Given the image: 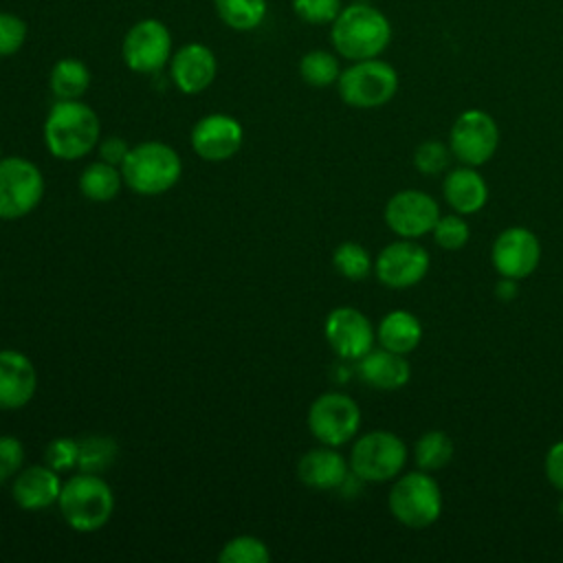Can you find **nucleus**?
I'll return each instance as SVG.
<instances>
[{"instance_id": "obj_20", "label": "nucleus", "mask_w": 563, "mask_h": 563, "mask_svg": "<svg viewBox=\"0 0 563 563\" xmlns=\"http://www.w3.org/2000/svg\"><path fill=\"white\" fill-rule=\"evenodd\" d=\"M356 372L363 383H367L374 389L383 391H396L405 387L411 378V365L405 358V354L378 347L369 350L365 356L356 361Z\"/></svg>"}, {"instance_id": "obj_1", "label": "nucleus", "mask_w": 563, "mask_h": 563, "mask_svg": "<svg viewBox=\"0 0 563 563\" xmlns=\"http://www.w3.org/2000/svg\"><path fill=\"white\" fill-rule=\"evenodd\" d=\"M101 141L97 112L81 99H57L44 119V143L59 161H77Z\"/></svg>"}, {"instance_id": "obj_13", "label": "nucleus", "mask_w": 563, "mask_h": 563, "mask_svg": "<svg viewBox=\"0 0 563 563\" xmlns=\"http://www.w3.org/2000/svg\"><path fill=\"white\" fill-rule=\"evenodd\" d=\"M438 218V200L422 189H400L385 205V224L398 238H422L433 231Z\"/></svg>"}, {"instance_id": "obj_38", "label": "nucleus", "mask_w": 563, "mask_h": 563, "mask_svg": "<svg viewBox=\"0 0 563 563\" xmlns=\"http://www.w3.org/2000/svg\"><path fill=\"white\" fill-rule=\"evenodd\" d=\"M543 468H545L548 482H550L559 493H563V440L554 442V444L548 449Z\"/></svg>"}, {"instance_id": "obj_25", "label": "nucleus", "mask_w": 563, "mask_h": 563, "mask_svg": "<svg viewBox=\"0 0 563 563\" xmlns=\"http://www.w3.org/2000/svg\"><path fill=\"white\" fill-rule=\"evenodd\" d=\"M123 185L121 169L106 161H95L84 167L79 176V191L92 202H108L119 196Z\"/></svg>"}, {"instance_id": "obj_33", "label": "nucleus", "mask_w": 563, "mask_h": 563, "mask_svg": "<svg viewBox=\"0 0 563 563\" xmlns=\"http://www.w3.org/2000/svg\"><path fill=\"white\" fill-rule=\"evenodd\" d=\"M451 147L435 141V139H429V141H422L416 152H413V167L424 174V176H438L442 174L446 167H449V161H451Z\"/></svg>"}, {"instance_id": "obj_29", "label": "nucleus", "mask_w": 563, "mask_h": 563, "mask_svg": "<svg viewBox=\"0 0 563 563\" xmlns=\"http://www.w3.org/2000/svg\"><path fill=\"white\" fill-rule=\"evenodd\" d=\"M117 442L110 435H86L79 440L77 468L84 473H103L117 460Z\"/></svg>"}, {"instance_id": "obj_36", "label": "nucleus", "mask_w": 563, "mask_h": 563, "mask_svg": "<svg viewBox=\"0 0 563 563\" xmlns=\"http://www.w3.org/2000/svg\"><path fill=\"white\" fill-rule=\"evenodd\" d=\"M79 460V440L75 438H55L44 449V464L57 473L77 468Z\"/></svg>"}, {"instance_id": "obj_42", "label": "nucleus", "mask_w": 563, "mask_h": 563, "mask_svg": "<svg viewBox=\"0 0 563 563\" xmlns=\"http://www.w3.org/2000/svg\"><path fill=\"white\" fill-rule=\"evenodd\" d=\"M0 154H2V147H0ZM0 158H2V156H0Z\"/></svg>"}, {"instance_id": "obj_21", "label": "nucleus", "mask_w": 563, "mask_h": 563, "mask_svg": "<svg viewBox=\"0 0 563 563\" xmlns=\"http://www.w3.org/2000/svg\"><path fill=\"white\" fill-rule=\"evenodd\" d=\"M350 471V462L334 451V446H319L303 453L297 462L299 479L317 490H332L345 484Z\"/></svg>"}, {"instance_id": "obj_35", "label": "nucleus", "mask_w": 563, "mask_h": 563, "mask_svg": "<svg viewBox=\"0 0 563 563\" xmlns=\"http://www.w3.org/2000/svg\"><path fill=\"white\" fill-rule=\"evenodd\" d=\"M29 35L26 22L9 11H0V57L15 55Z\"/></svg>"}, {"instance_id": "obj_7", "label": "nucleus", "mask_w": 563, "mask_h": 563, "mask_svg": "<svg viewBox=\"0 0 563 563\" xmlns=\"http://www.w3.org/2000/svg\"><path fill=\"white\" fill-rule=\"evenodd\" d=\"M407 464V444L391 431L363 433L350 451V471L361 482L383 484L396 479Z\"/></svg>"}, {"instance_id": "obj_16", "label": "nucleus", "mask_w": 563, "mask_h": 563, "mask_svg": "<svg viewBox=\"0 0 563 563\" xmlns=\"http://www.w3.org/2000/svg\"><path fill=\"white\" fill-rule=\"evenodd\" d=\"M244 130L242 123L224 112H213L198 119L191 128V147L194 152L209 161L220 163L235 156L242 147Z\"/></svg>"}, {"instance_id": "obj_18", "label": "nucleus", "mask_w": 563, "mask_h": 563, "mask_svg": "<svg viewBox=\"0 0 563 563\" xmlns=\"http://www.w3.org/2000/svg\"><path fill=\"white\" fill-rule=\"evenodd\" d=\"M37 374L31 358L18 350H0V409H22L31 402Z\"/></svg>"}, {"instance_id": "obj_22", "label": "nucleus", "mask_w": 563, "mask_h": 563, "mask_svg": "<svg viewBox=\"0 0 563 563\" xmlns=\"http://www.w3.org/2000/svg\"><path fill=\"white\" fill-rule=\"evenodd\" d=\"M442 196L455 213L471 216L484 209L488 200V185L484 176L477 172V167L462 165L444 176Z\"/></svg>"}, {"instance_id": "obj_9", "label": "nucleus", "mask_w": 563, "mask_h": 563, "mask_svg": "<svg viewBox=\"0 0 563 563\" xmlns=\"http://www.w3.org/2000/svg\"><path fill=\"white\" fill-rule=\"evenodd\" d=\"M358 427L361 409L343 391H325L308 409V429L325 446H343L358 433Z\"/></svg>"}, {"instance_id": "obj_31", "label": "nucleus", "mask_w": 563, "mask_h": 563, "mask_svg": "<svg viewBox=\"0 0 563 563\" xmlns=\"http://www.w3.org/2000/svg\"><path fill=\"white\" fill-rule=\"evenodd\" d=\"M220 563H268L271 552L266 543L253 534H238L229 539L218 552Z\"/></svg>"}, {"instance_id": "obj_8", "label": "nucleus", "mask_w": 563, "mask_h": 563, "mask_svg": "<svg viewBox=\"0 0 563 563\" xmlns=\"http://www.w3.org/2000/svg\"><path fill=\"white\" fill-rule=\"evenodd\" d=\"M44 198V176L35 163L22 156L0 158V218L20 220Z\"/></svg>"}, {"instance_id": "obj_30", "label": "nucleus", "mask_w": 563, "mask_h": 563, "mask_svg": "<svg viewBox=\"0 0 563 563\" xmlns=\"http://www.w3.org/2000/svg\"><path fill=\"white\" fill-rule=\"evenodd\" d=\"M332 264L341 277L352 282H361L374 271L372 255L358 242H341L332 253Z\"/></svg>"}, {"instance_id": "obj_3", "label": "nucleus", "mask_w": 563, "mask_h": 563, "mask_svg": "<svg viewBox=\"0 0 563 563\" xmlns=\"http://www.w3.org/2000/svg\"><path fill=\"white\" fill-rule=\"evenodd\" d=\"M57 506L73 530L95 532L110 521L114 512V493L99 473L79 471L62 484Z\"/></svg>"}, {"instance_id": "obj_12", "label": "nucleus", "mask_w": 563, "mask_h": 563, "mask_svg": "<svg viewBox=\"0 0 563 563\" xmlns=\"http://www.w3.org/2000/svg\"><path fill=\"white\" fill-rule=\"evenodd\" d=\"M431 257L424 246L413 240L400 238L380 249L374 260L376 279L394 290H405L424 279L429 273Z\"/></svg>"}, {"instance_id": "obj_19", "label": "nucleus", "mask_w": 563, "mask_h": 563, "mask_svg": "<svg viewBox=\"0 0 563 563\" xmlns=\"http://www.w3.org/2000/svg\"><path fill=\"white\" fill-rule=\"evenodd\" d=\"M62 479L59 473L53 471L46 464H31L22 468L11 484V495L13 501L22 510H44L53 504H57L59 493H62Z\"/></svg>"}, {"instance_id": "obj_26", "label": "nucleus", "mask_w": 563, "mask_h": 563, "mask_svg": "<svg viewBox=\"0 0 563 563\" xmlns=\"http://www.w3.org/2000/svg\"><path fill=\"white\" fill-rule=\"evenodd\" d=\"M218 18L233 31H255L268 11L266 0H213Z\"/></svg>"}, {"instance_id": "obj_40", "label": "nucleus", "mask_w": 563, "mask_h": 563, "mask_svg": "<svg viewBox=\"0 0 563 563\" xmlns=\"http://www.w3.org/2000/svg\"><path fill=\"white\" fill-rule=\"evenodd\" d=\"M519 288H517V279H510V277H501L497 284H495V295L497 299L501 301H512L517 297Z\"/></svg>"}, {"instance_id": "obj_28", "label": "nucleus", "mask_w": 563, "mask_h": 563, "mask_svg": "<svg viewBox=\"0 0 563 563\" xmlns=\"http://www.w3.org/2000/svg\"><path fill=\"white\" fill-rule=\"evenodd\" d=\"M299 75L308 86H314V88L332 86L339 81V75H341L339 57L323 48L308 51L299 59Z\"/></svg>"}, {"instance_id": "obj_11", "label": "nucleus", "mask_w": 563, "mask_h": 563, "mask_svg": "<svg viewBox=\"0 0 563 563\" xmlns=\"http://www.w3.org/2000/svg\"><path fill=\"white\" fill-rule=\"evenodd\" d=\"M499 145V128L495 119L477 108L464 110L457 114L449 130V147L451 154L471 167H479L488 163Z\"/></svg>"}, {"instance_id": "obj_5", "label": "nucleus", "mask_w": 563, "mask_h": 563, "mask_svg": "<svg viewBox=\"0 0 563 563\" xmlns=\"http://www.w3.org/2000/svg\"><path fill=\"white\" fill-rule=\"evenodd\" d=\"M387 506L391 517L405 528H429L442 512L440 484L427 471L398 475L389 488Z\"/></svg>"}, {"instance_id": "obj_4", "label": "nucleus", "mask_w": 563, "mask_h": 563, "mask_svg": "<svg viewBox=\"0 0 563 563\" xmlns=\"http://www.w3.org/2000/svg\"><path fill=\"white\" fill-rule=\"evenodd\" d=\"M123 183L139 196H158L169 191L183 174L178 152L163 141H143L130 147L121 163Z\"/></svg>"}, {"instance_id": "obj_6", "label": "nucleus", "mask_w": 563, "mask_h": 563, "mask_svg": "<svg viewBox=\"0 0 563 563\" xmlns=\"http://www.w3.org/2000/svg\"><path fill=\"white\" fill-rule=\"evenodd\" d=\"M336 88L343 103L358 110H372L394 99L398 90V73L391 64L378 57L361 59L341 70Z\"/></svg>"}, {"instance_id": "obj_2", "label": "nucleus", "mask_w": 563, "mask_h": 563, "mask_svg": "<svg viewBox=\"0 0 563 563\" xmlns=\"http://www.w3.org/2000/svg\"><path fill=\"white\" fill-rule=\"evenodd\" d=\"M334 51L350 62L378 57L391 42V24L387 15L365 2L341 9L330 29Z\"/></svg>"}, {"instance_id": "obj_32", "label": "nucleus", "mask_w": 563, "mask_h": 563, "mask_svg": "<svg viewBox=\"0 0 563 563\" xmlns=\"http://www.w3.org/2000/svg\"><path fill=\"white\" fill-rule=\"evenodd\" d=\"M431 235L440 249L460 251L466 246V242L471 238V229H468V222L464 220V216L453 211V213L438 218Z\"/></svg>"}, {"instance_id": "obj_17", "label": "nucleus", "mask_w": 563, "mask_h": 563, "mask_svg": "<svg viewBox=\"0 0 563 563\" xmlns=\"http://www.w3.org/2000/svg\"><path fill=\"white\" fill-rule=\"evenodd\" d=\"M216 75L218 59L209 46L200 42H189L172 53L169 77L183 95H198L207 90L213 84Z\"/></svg>"}, {"instance_id": "obj_15", "label": "nucleus", "mask_w": 563, "mask_h": 563, "mask_svg": "<svg viewBox=\"0 0 563 563\" xmlns=\"http://www.w3.org/2000/svg\"><path fill=\"white\" fill-rule=\"evenodd\" d=\"M323 334L334 354L345 361H358L374 347L376 341L372 321L352 306L330 310L323 323Z\"/></svg>"}, {"instance_id": "obj_41", "label": "nucleus", "mask_w": 563, "mask_h": 563, "mask_svg": "<svg viewBox=\"0 0 563 563\" xmlns=\"http://www.w3.org/2000/svg\"><path fill=\"white\" fill-rule=\"evenodd\" d=\"M556 510H559V515H561V519H563V493H561V497H559V506H556Z\"/></svg>"}, {"instance_id": "obj_37", "label": "nucleus", "mask_w": 563, "mask_h": 563, "mask_svg": "<svg viewBox=\"0 0 563 563\" xmlns=\"http://www.w3.org/2000/svg\"><path fill=\"white\" fill-rule=\"evenodd\" d=\"M24 468V446L15 435H0V484Z\"/></svg>"}, {"instance_id": "obj_14", "label": "nucleus", "mask_w": 563, "mask_h": 563, "mask_svg": "<svg viewBox=\"0 0 563 563\" xmlns=\"http://www.w3.org/2000/svg\"><path fill=\"white\" fill-rule=\"evenodd\" d=\"M490 262L499 277H510L517 282L526 279L541 262L539 238L526 227H508L495 238Z\"/></svg>"}, {"instance_id": "obj_39", "label": "nucleus", "mask_w": 563, "mask_h": 563, "mask_svg": "<svg viewBox=\"0 0 563 563\" xmlns=\"http://www.w3.org/2000/svg\"><path fill=\"white\" fill-rule=\"evenodd\" d=\"M128 152H130V145L121 136H108L99 143V158L110 165H117V167H121Z\"/></svg>"}, {"instance_id": "obj_27", "label": "nucleus", "mask_w": 563, "mask_h": 563, "mask_svg": "<svg viewBox=\"0 0 563 563\" xmlns=\"http://www.w3.org/2000/svg\"><path fill=\"white\" fill-rule=\"evenodd\" d=\"M453 453H455V444H453L451 435L440 429L422 433L413 446V460H416L418 468L427 471V473L444 468L451 462Z\"/></svg>"}, {"instance_id": "obj_24", "label": "nucleus", "mask_w": 563, "mask_h": 563, "mask_svg": "<svg viewBox=\"0 0 563 563\" xmlns=\"http://www.w3.org/2000/svg\"><path fill=\"white\" fill-rule=\"evenodd\" d=\"M48 86L55 99H81L90 86V70L77 57H62L51 68Z\"/></svg>"}, {"instance_id": "obj_34", "label": "nucleus", "mask_w": 563, "mask_h": 563, "mask_svg": "<svg viewBox=\"0 0 563 563\" xmlns=\"http://www.w3.org/2000/svg\"><path fill=\"white\" fill-rule=\"evenodd\" d=\"M341 9V0H292L295 15L306 24H332Z\"/></svg>"}, {"instance_id": "obj_10", "label": "nucleus", "mask_w": 563, "mask_h": 563, "mask_svg": "<svg viewBox=\"0 0 563 563\" xmlns=\"http://www.w3.org/2000/svg\"><path fill=\"white\" fill-rule=\"evenodd\" d=\"M125 66L139 75H154L172 59V33L165 22L143 18L134 22L121 42Z\"/></svg>"}, {"instance_id": "obj_23", "label": "nucleus", "mask_w": 563, "mask_h": 563, "mask_svg": "<svg viewBox=\"0 0 563 563\" xmlns=\"http://www.w3.org/2000/svg\"><path fill=\"white\" fill-rule=\"evenodd\" d=\"M376 339L380 347L407 356L422 341V323L409 310H391L380 319Z\"/></svg>"}]
</instances>
